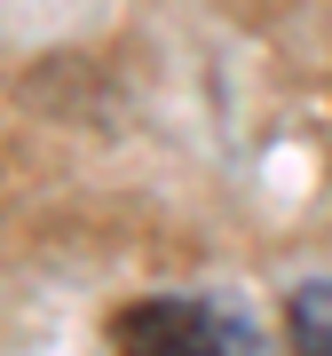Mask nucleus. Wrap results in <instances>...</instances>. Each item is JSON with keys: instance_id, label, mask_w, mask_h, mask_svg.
<instances>
[{"instance_id": "1", "label": "nucleus", "mask_w": 332, "mask_h": 356, "mask_svg": "<svg viewBox=\"0 0 332 356\" xmlns=\"http://www.w3.org/2000/svg\"><path fill=\"white\" fill-rule=\"evenodd\" d=\"M111 348L119 356H254V332L230 309L158 293V301H127L111 317Z\"/></svg>"}, {"instance_id": "2", "label": "nucleus", "mask_w": 332, "mask_h": 356, "mask_svg": "<svg viewBox=\"0 0 332 356\" xmlns=\"http://www.w3.org/2000/svg\"><path fill=\"white\" fill-rule=\"evenodd\" d=\"M285 341H293V356H332V277L293 285V301H285Z\"/></svg>"}]
</instances>
